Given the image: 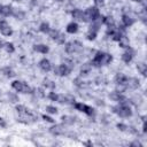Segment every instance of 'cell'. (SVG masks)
<instances>
[{"instance_id":"ee69618b","label":"cell","mask_w":147,"mask_h":147,"mask_svg":"<svg viewBox=\"0 0 147 147\" xmlns=\"http://www.w3.org/2000/svg\"><path fill=\"white\" fill-rule=\"evenodd\" d=\"M133 2H138V3H142L145 6V0H132Z\"/></svg>"},{"instance_id":"ab89813d","label":"cell","mask_w":147,"mask_h":147,"mask_svg":"<svg viewBox=\"0 0 147 147\" xmlns=\"http://www.w3.org/2000/svg\"><path fill=\"white\" fill-rule=\"evenodd\" d=\"M93 2L95 5V7H101L105 5V0H93Z\"/></svg>"},{"instance_id":"e575fe53","label":"cell","mask_w":147,"mask_h":147,"mask_svg":"<svg viewBox=\"0 0 147 147\" xmlns=\"http://www.w3.org/2000/svg\"><path fill=\"white\" fill-rule=\"evenodd\" d=\"M126 88H127L126 84H116V88H115V91L118 92V93H124V92L126 91Z\"/></svg>"},{"instance_id":"d6a6232c","label":"cell","mask_w":147,"mask_h":147,"mask_svg":"<svg viewBox=\"0 0 147 147\" xmlns=\"http://www.w3.org/2000/svg\"><path fill=\"white\" fill-rule=\"evenodd\" d=\"M45 110H46V113L47 114H51V115H55V114H57V108L55 107V106H46V108H45Z\"/></svg>"},{"instance_id":"f6af8a7d","label":"cell","mask_w":147,"mask_h":147,"mask_svg":"<svg viewBox=\"0 0 147 147\" xmlns=\"http://www.w3.org/2000/svg\"><path fill=\"white\" fill-rule=\"evenodd\" d=\"M83 145H85V146H92V142H91V141H86V142H84Z\"/></svg>"},{"instance_id":"bcb514c9","label":"cell","mask_w":147,"mask_h":147,"mask_svg":"<svg viewBox=\"0 0 147 147\" xmlns=\"http://www.w3.org/2000/svg\"><path fill=\"white\" fill-rule=\"evenodd\" d=\"M54 1H57V2H61V1H63V0H54Z\"/></svg>"},{"instance_id":"8d00e7d4","label":"cell","mask_w":147,"mask_h":147,"mask_svg":"<svg viewBox=\"0 0 147 147\" xmlns=\"http://www.w3.org/2000/svg\"><path fill=\"white\" fill-rule=\"evenodd\" d=\"M47 98H48L49 100H52V101H57V98H59V94L52 91V92H49V93H48V95H47Z\"/></svg>"},{"instance_id":"4fadbf2b","label":"cell","mask_w":147,"mask_h":147,"mask_svg":"<svg viewBox=\"0 0 147 147\" xmlns=\"http://www.w3.org/2000/svg\"><path fill=\"white\" fill-rule=\"evenodd\" d=\"M127 78H129V77H127L126 75H124L123 72H118V74L115 75L114 82H115V84H126Z\"/></svg>"},{"instance_id":"d6986e66","label":"cell","mask_w":147,"mask_h":147,"mask_svg":"<svg viewBox=\"0 0 147 147\" xmlns=\"http://www.w3.org/2000/svg\"><path fill=\"white\" fill-rule=\"evenodd\" d=\"M61 121L64 125H74L75 122H76V117L70 116V115H63L61 117Z\"/></svg>"},{"instance_id":"f1b7e54d","label":"cell","mask_w":147,"mask_h":147,"mask_svg":"<svg viewBox=\"0 0 147 147\" xmlns=\"http://www.w3.org/2000/svg\"><path fill=\"white\" fill-rule=\"evenodd\" d=\"M15 109H16V111H17L20 115H21V114H26V113H29V109H28L24 105H16Z\"/></svg>"},{"instance_id":"c3c4849f","label":"cell","mask_w":147,"mask_h":147,"mask_svg":"<svg viewBox=\"0 0 147 147\" xmlns=\"http://www.w3.org/2000/svg\"><path fill=\"white\" fill-rule=\"evenodd\" d=\"M14 1H18V0H14Z\"/></svg>"},{"instance_id":"277c9868","label":"cell","mask_w":147,"mask_h":147,"mask_svg":"<svg viewBox=\"0 0 147 147\" xmlns=\"http://www.w3.org/2000/svg\"><path fill=\"white\" fill-rule=\"evenodd\" d=\"M64 49L68 54H76V53H79L83 49V44L78 40H71V41L65 44Z\"/></svg>"},{"instance_id":"9c48e42d","label":"cell","mask_w":147,"mask_h":147,"mask_svg":"<svg viewBox=\"0 0 147 147\" xmlns=\"http://www.w3.org/2000/svg\"><path fill=\"white\" fill-rule=\"evenodd\" d=\"M133 56H134V51L129 46L127 48H125V52L122 54V61H123L124 63L129 64V63L132 61Z\"/></svg>"},{"instance_id":"7dc6e473","label":"cell","mask_w":147,"mask_h":147,"mask_svg":"<svg viewBox=\"0 0 147 147\" xmlns=\"http://www.w3.org/2000/svg\"><path fill=\"white\" fill-rule=\"evenodd\" d=\"M1 6H2V5H0V9H1Z\"/></svg>"},{"instance_id":"83f0119b","label":"cell","mask_w":147,"mask_h":147,"mask_svg":"<svg viewBox=\"0 0 147 147\" xmlns=\"http://www.w3.org/2000/svg\"><path fill=\"white\" fill-rule=\"evenodd\" d=\"M54 41H55L56 44H59V45H63V44L65 42V36H64V33L59 32L57 36L54 38Z\"/></svg>"},{"instance_id":"9a60e30c","label":"cell","mask_w":147,"mask_h":147,"mask_svg":"<svg viewBox=\"0 0 147 147\" xmlns=\"http://www.w3.org/2000/svg\"><path fill=\"white\" fill-rule=\"evenodd\" d=\"M78 29H79V25H78V23H77V22H70V23L67 25L65 31H67L68 33L74 34V33L78 32Z\"/></svg>"},{"instance_id":"4316f807","label":"cell","mask_w":147,"mask_h":147,"mask_svg":"<svg viewBox=\"0 0 147 147\" xmlns=\"http://www.w3.org/2000/svg\"><path fill=\"white\" fill-rule=\"evenodd\" d=\"M51 30V25L48 22H42L40 25H39V31L42 32V33H48V31Z\"/></svg>"},{"instance_id":"7a4b0ae2","label":"cell","mask_w":147,"mask_h":147,"mask_svg":"<svg viewBox=\"0 0 147 147\" xmlns=\"http://www.w3.org/2000/svg\"><path fill=\"white\" fill-rule=\"evenodd\" d=\"M111 111L116 115H118L122 118H127L132 116V109L129 105H124V103H118L116 106L111 107Z\"/></svg>"},{"instance_id":"4dcf8cb0","label":"cell","mask_w":147,"mask_h":147,"mask_svg":"<svg viewBox=\"0 0 147 147\" xmlns=\"http://www.w3.org/2000/svg\"><path fill=\"white\" fill-rule=\"evenodd\" d=\"M103 24H106L107 26L115 25V21L111 16H103Z\"/></svg>"},{"instance_id":"e0dca14e","label":"cell","mask_w":147,"mask_h":147,"mask_svg":"<svg viewBox=\"0 0 147 147\" xmlns=\"http://www.w3.org/2000/svg\"><path fill=\"white\" fill-rule=\"evenodd\" d=\"M139 79L136 78V77H132V78H127V82H126V86L129 88H132V90H136L139 87Z\"/></svg>"},{"instance_id":"7c38bea8","label":"cell","mask_w":147,"mask_h":147,"mask_svg":"<svg viewBox=\"0 0 147 147\" xmlns=\"http://www.w3.org/2000/svg\"><path fill=\"white\" fill-rule=\"evenodd\" d=\"M33 51L37 53H40V54H47L49 52V47L45 44H37L33 46Z\"/></svg>"},{"instance_id":"1f68e13d","label":"cell","mask_w":147,"mask_h":147,"mask_svg":"<svg viewBox=\"0 0 147 147\" xmlns=\"http://www.w3.org/2000/svg\"><path fill=\"white\" fill-rule=\"evenodd\" d=\"M33 93L36 94V96H38V98H41V99H44V98L46 96L45 90H44L42 87H38L37 90H34V92H33Z\"/></svg>"},{"instance_id":"2e32d148","label":"cell","mask_w":147,"mask_h":147,"mask_svg":"<svg viewBox=\"0 0 147 147\" xmlns=\"http://www.w3.org/2000/svg\"><path fill=\"white\" fill-rule=\"evenodd\" d=\"M118 45H119V47L121 48H127L129 46H130V39L125 36V34H122L121 37H119V39H118Z\"/></svg>"},{"instance_id":"b9f144b4","label":"cell","mask_w":147,"mask_h":147,"mask_svg":"<svg viewBox=\"0 0 147 147\" xmlns=\"http://www.w3.org/2000/svg\"><path fill=\"white\" fill-rule=\"evenodd\" d=\"M130 146H138V147H142L141 142H139V141H133V142H131V144H130Z\"/></svg>"},{"instance_id":"f35d334b","label":"cell","mask_w":147,"mask_h":147,"mask_svg":"<svg viewBox=\"0 0 147 147\" xmlns=\"http://www.w3.org/2000/svg\"><path fill=\"white\" fill-rule=\"evenodd\" d=\"M41 118H42L44 121L48 122V123H52V124H54V123H55V119H53V118H52L51 116H48V115H46V114L41 115Z\"/></svg>"},{"instance_id":"74e56055","label":"cell","mask_w":147,"mask_h":147,"mask_svg":"<svg viewBox=\"0 0 147 147\" xmlns=\"http://www.w3.org/2000/svg\"><path fill=\"white\" fill-rule=\"evenodd\" d=\"M59 32H60V31H57V30H55V29H52V28H51V30L48 31V33H47V34H48V36L54 40V38L57 36V33H59Z\"/></svg>"},{"instance_id":"f546056e","label":"cell","mask_w":147,"mask_h":147,"mask_svg":"<svg viewBox=\"0 0 147 147\" xmlns=\"http://www.w3.org/2000/svg\"><path fill=\"white\" fill-rule=\"evenodd\" d=\"M3 48H5V49H6V52H7V53H9V54H13V53L15 52V46H14V44H13V42H6Z\"/></svg>"},{"instance_id":"603a6c76","label":"cell","mask_w":147,"mask_h":147,"mask_svg":"<svg viewBox=\"0 0 147 147\" xmlns=\"http://www.w3.org/2000/svg\"><path fill=\"white\" fill-rule=\"evenodd\" d=\"M137 70L142 75V76H146V72H147V64L145 62H139L137 63Z\"/></svg>"},{"instance_id":"8992f818","label":"cell","mask_w":147,"mask_h":147,"mask_svg":"<svg viewBox=\"0 0 147 147\" xmlns=\"http://www.w3.org/2000/svg\"><path fill=\"white\" fill-rule=\"evenodd\" d=\"M54 74L56 75V76H61V77H63V76H68L72 70L69 68V67H67L64 63H61V64H59V65H56L54 69Z\"/></svg>"},{"instance_id":"3957f363","label":"cell","mask_w":147,"mask_h":147,"mask_svg":"<svg viewBox=\"0 0 147 147\" xmlns=\"http://www.w3.org/2000/svg\"><path fill=\"white\" fill-rule=\"evenodd\" d=\"M100 15H101V14H100L99 8L95 7V6H91V7H88L86 10L83 11V20H82V22H85V23L93 22V21L96 20Z\"/></svg>"},{"instance_id":"6da1fadb","label":"cell","mask_w":147,"mask_h":147,"mask_svg":"<svg viewBox=\"0 0 147 147\" xmlns=\"http://www.w3.org/2000/svg\"><path fill=\"white\" fill-rule=\"evenodd\" d=\"M111 61H113V56L109 53L98 51V52H95V55L93 56V59L91 61V64H92V67L100 68L102 65H108Z\"/></svg>"},{"instance_id":"484cf974","label":"cell","mask_w":147,"mask_h":147,"mask_svg":"<svg viewBox=\"0 0 147 147\" xmlns=\"http://www.w3.org/2000/svg\"><path fill=\"white\" fill-rule=\"evenodd\" d=\"M2 72H3V75H5L7 78H13V77L16 76V74L14 72V70H13L11 68H9V67L3 68V69H2Z\"/></svg>"},{"instance_id":"60d3db41","label":"cell","mask_w":147,"mask_h":147,"mask_svg":"<svg viewBox=\"0 0 147 147\" xmlns=\"http://www.w3.org/2000/svg\"><path fill=\"white\" fill-rule=\"evenodd\" d=\"M0 127H2V129H6L7 127V122L2 117H0Z\"/></svg>"},{"instance_id":"ac0fdd59","label":"cell","mask_w":147,"mask_h":147,"mask_svg":"<svg viewBox=\"0 0 147 147\" xmlns=\"http://www.w3.org/2000/svg\"><path fill=\"white\" fill-rule=\"evenodd\" d=\"M91 69H92V64H91V63H88V62L83 63L82 67H80V77H83V76H87V75L90 74Z\"/></svg>"},{"instance_id":"8fae6325","label":"cell","mask_w":147,"mask_h":147,"mask_svg":"<svg viewBox=\"0 0 147 147\" xmlns=\"http://www.w3.org/2000/svg\"><path fill=\"white\" fill-rule=\"evenodd\" d=\"M134 18L133 17H131L129 14H123L122 15V23H123V25L125 26V28H130V26H132L133 24H134Z\"/></svg>"},{"instance_id":"d4e9b609","label":"cell","mask_w":147,"mask_h":147,"mask_svg":"<svg viewBox=\"0 0 147 147\" xmlns=\"http://www.w3.org/2000/svg\"><path fill=\"white\" fill-rule=\"evenodd\" d=\"M7 98H8V101L11 102V103H17L20 101V98L16 93H13V92H8L7 93Z\"/></svg>"},{"instance_id":"cb8c5ba5","label":"cell","mask_w":147,"mask_h":147,"mask_svg":"<svg viewBox=\"0 0 147 147\" xmlns=\"http://www.w3.org/2000/svg\"><path fill=\"white\" fill-rule=\"evenodd\" d=\"M42 86L45 87V88H48V90H51V91H53L54 88H55V83L53 82V80H51V79H44L42 80Z\"/></svg>"},{"instance_id":"5bb4252c","label":"cell","mask_w":147,"mask_h":147,"mask_svg":"<svg viewBox=\"0 0 147 147\" xmlns=\"http://www.w3.org/2000/svg\"><path fill=\"white\" fill-rule=\"evenodd\" d=\"M11 16L16 20H24L25 18V11L22 9H18V8H13Z\"/></svg>"},{"instance_id":"7bdbcfd3","label":"cell","mask_w":147,"mask_h":147,"mask_svg":"<svg viewBox=\"0 0 147 147\" xmlns=\"http://www.w3.org/2000/svg\"><path fill=\"white\" fill-rule=\"evenodd\" d=\"M5 44H6V42H5V41H3L2 39H0V49L5 47Z\"/></svg>"},{"instance_id":"44dd1931","label":"cell","mask_w":147,"mask_h":147,"mask_svg":"<svg viewBox=\"0 0 147 147\" xmlns=\"http://www.w3.org/2000/svg\"><path fill=\"white\" fill-rule=\"evenodd\" d=\"M71 15H72L74 20H76V21H80V22H82V20H83V10H82V9L74 8V9L71 10Z\"/></svg>"},{"instance_id":"d590c367","label":"cell","mask_w":147,"mask_h":147,"mask_svg":"<svg viewBox=\"0 0 147 147\" xmlns=\"http://www.w3.org/2000/svg\"><path fill=\"white\" fill-rule=\"evenodd\" d=\"M117 129L119 130V131H122V132H127V130H129V125H126V124H124V123H117Z\"/></svg>"},{"instance_id":"7402d4cb","label":"cell","mask_w":147,"mask_h":147,"mask_svg":"<svg viewBox=\"0 0 147 147\" xmlns=\"http://www.w3.org/2000/svg\"><path fill=\"white\" fill-rule=\"evenodd\" d=\"M23 85H24V82H22V80H14V82H11V87L16 92H20V93H22V91H23Z\"/></svg>"},{"instance_id":"ba28073f","label":"cell","mask_w":147,"mask_h":147,"mask_svg":"<svg viewBox=\"0 0 147 147\" xmlns=\"http://www.w3.org/2000/svg\"><path fill=\"white\" fill-rule=\"evenodd\" d=\"M48 131H49V133H52L53 136H62V134L65 133V127H64L63 123H62V124H54L53 126L49 127Z\"/></svg>"},{"instance_id":"52a82bcc","label":"cell","mask_w":147,"mask_h":147,"mask_svg":"<svg viewBox=\"0 0 147 147\" xmlns=\"http://www.w3.org/2000/svg\"><path fill=\"white\" fill-rule=\"evenodd\" d=\"M0 32L2 36L9 37L13 34V29L10 28L9 23L6 20H0Z\"/></svg>"},{"instance_id":"30bf717a","label":"cell","mask_w":147,"mask_h":147,"mask_svg":"<svg viewBox=\"0 0 147 147\" xmlns=\"http://www.w3.org/2000/svg\"><path fill=\"white\" fill-rule=\"evenodd\" d=\"M38 65H39V68H40L44 72H48V71L52 70V63H51V61L47 60V59H41V60L39 61Z\"/></svg>"},{"instance_id":"836d02e7","label":"cell","mask_w":147,"mask_h":147,"mask_svg":"<svg viewBox=\"0 0 147 147\" xmlns=\"http://www.w3.org/2000/svg\"><path fill=\"white\" fill-rule=\"evenodd\" d=\"M72 83H74V85H76L77 87H85V86H86V85L84 84L85 82H84V80H83L80 77H77V78H75Z\"/></svg>"},{"instance_id":"5b68a950","label":"cell","mask_w":147,"mask_h":147,"mask_svg":"<svg viewBox=\"0 0 147 147\" xmlns=\"http://www.w3.org/2000/svg\"><path fill=\"white\" fill-rule=\"evenodd\" d=\"M74 107H75L76 110L82 111V113L86 114L87 116H94L95 115V109L92 108L91 106H87V105L83 103V102H75L74 103Z\"/></svg>"},{"instance_id":"ffe728a7","label":"cell","mask_w":147,"mask_h":147,"mask_svg":"<svg viewBox=\"0 0 147 147\" xmlns=\"http://www.w3.org/2000/svg\"><path fill=\"white\" fill-rule=\"evenodd\" d=\"M11 10H13V7L10 5H2L1 6V9H0V15L2 16H11Z\"/></svg>"}]
</instances>
